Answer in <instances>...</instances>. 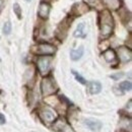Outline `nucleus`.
<instances>
[{
	"label": "nucleus",
	"mask_w": 132,
	"mask_h": 132,
	"mask_svg": "<svg viewBox=\"0 0 132 132\" xmlns=\"http://www.w3.org/2000/svg\"><path fill=\"white\" fill-rule=\"evenodd\" d=\"M11 29H12L11 22L10 21H6L4 23V26H3V34L4 35H9V34L11 33Z\"/></svg>",
	"instance_id": "obj_14"
},
{
	"label": "nucleus",
	"mask_w": 132,
	"mask_h": 132,
	"mask_svg": "<svg viewBox=\"0 0 132 132\" xmlns=\"http://www.w3.org/2000/svg\"><path fill=\"white\" fill-rule=\"evenodd\" d=\"M118 56H119V59L122 62H124V63L129 62L132 57L131 50L128 49L127 47H120L118 49Z\"/></svg>",
	"instance_id": "obj_6"
},
{
	"label": "nucleus",
	"mask_w": 132,
	"mask_h": 132,
	"mask_svg": "<svg viewBox=\"0 0 132 132\" xmlns=\"http://www.w3.org/2000/svg\"><path fill=\"white\" fill-rule=\"evenodd\" d=\"M50 5L48 3H45V2H42L39 6V10H38V14L39 16L43 19H46L47 17L49 16L50 13Z\"/></svg>",
	"instance_id": "obj_8"
},
{
	"label": "nucleus",
	"mask_w": 132,
	"mask_h": 132,
	"mask_svg": "<svg viewBox=\"0 0 132 132\" xmlns=\"http://www.w3.org/2000/svg\"><path fill=\"white\" fill-rule=\"evenodd\" d=\"M103 56L105 58V60L108 62V63H112L114 62L115 60H117V54L113 49H108L106 50L104 53H103Z\"/></svg>",
	"instance_id": "obj_9"
},
{
	"label": "nucleus",
	"mask_w": 132,
	"mask_h": 132,
	"mask_svg": "<svg viewBox=\"0 0 132 132\" xmlns=\"http://www.w3.org/2000/svg\"><path fill=\"white\" fill-rule=\"evenodd\" d=\"M123 75H124V74H123L122 72H120V73H117V74H113V75H111V78H113L114 80H118V79H120Z\"/></svg>",
	"instance_id": "obj_17"
},
{
	"label": "nucleus",
	"mask_w": 132,
	"mask_h": 132,
	"mask_svg": "<svg viewBox=\"0 0 132 132\" xmlns=\"http://www.w3.org/2000/svg\"><path fill=\"white\" fill-rule=\"evenodd\" d=\"M56 52V47L51 45V44H47V43H44V44H41L37 47V51L36 53L38 55H43V56H51V55H54Z\"/></svg>",
	"instance_id": "obj_4"
},
{
	"label": "nucleus",
	"mask_w": 132,
	"mask_h": 132,
	"mask_svg": "<svg viewBox=\"0 0 132 132\" xmlns=\"http://www.w3.org/2000/svg\"><path fill=\"white\" fill-rule=\"evenodd\" d=\"M40 117L45 122L53 123V122H55L57 120L58 115H57V113L53 109H51V108H44L40 112Z\"/></svg>",
	"instance_id": "obj_3"
},
{
	"label": "nucleus",
	"mask_w": 132,
	"mask_h": 132,
	"mask_svg": "<svg viewBox=\"0 0 132 132\" xmlns=\"http://www.w3.org/2000/svg\"><path fill=\"white\" fill-rule=\"evenodd\" d=\"M5 122H6L5 116L3 115V114H1V113H0V124H1V125H3V124H5Z\"/></svg>",
	"instance_id": "obj_18"
},
{
	"label": "nucleus",
	"mask_w": 132,
	"mask_h": 132,
	"mask_svg": "<svg viewBox=\"0 0 132 132\" xmlns=\"http://www.w3.org/2000/svg\"><path fill=\"white\" fill-rule=\"evenodd\" d=\"M119 87H120V89H122L123 92H129V90H131L132 88V84L130 81H123V82H121L119 84Z\"/></svg>",
	"instance_id": "obj_13"
},
{
	"label": "nucleus",
	"mask_w": 132,
	"mask_h": 132,
	"mask_svg": "<svg viewBox=\"0 0 132 132\" xmlns=\"http://www.w3.org/2000/svg\"><path fill=\"white\" fill-rule=\"evenodd\" d=\"M83 52H84V50H83L82 46H80L78 49H72L70 51V58H71V60H73V61L79 60L82 57Z\"/></svg>",
	"instance_id": "obj_10"
},
{
	"label": "nucleus",
	"mask_w": 132,
	"mask_h": 132,
	"mask_svg": "<svg viewBox=\"0 0 132 132\" xmlns=\"http://www.w3.org/2000/svg\"><path fill=\"white\" fill-rule=\"evenodd\" d=\"M13 12L16 14L18 18H21V7L19 6L18 3H14L13 4Z\"/></svg>",
	"instance_id": "obj_15"
},
{
	"label": "nucleus",
	"mask_w": 132,
	"mask_h": 132,
	"mask_svg": "<svg viewBox=\"0 0 132 132\" xmlns=\"http://www.w3.org/2000/svg\"><path fill=\"white\" fill-rule=\"evenodd\" d=\"M84 125L94 132H99L101 128L103 127V123L99 120H94V119H85L84 120Z\"/></svg>",
	"instance_id": "obj_7"
},
{
	"label": "nucleus",
	"mask_w": 132,
	"mask_h": 132,
	"mask_svg": "<svg viewBox=\"0 0 132 132\" xmlns=\"http://www.w3.org/2000/svg\"><path fill=\"white\" fill-rule=\"evenodd\" d=\"M2 5H3V1H2V0H0V9L2 8Z\"/></svg>",
	"instance_id": "obj_19"
},
{
	"label": "nucleus",
	"mask_w": 132,
	"mask_h": 132,
	"mask_svg": "<svg viewBox=\"0 0 132 132\" xmlns=\"http://www.w3.org/2000/svg\"><path fill=\"white\" fill-rule=\"evenodd\" d=\"M84 28H85V24H84L83 22L79 23V24L77 26L76 30L74 31L73 36H74L75 38H85L86 35H85V33H84Z\"/></svg>",
	"instance_id": "obj_12"
},
{
	"label": "nucleus",
	"mask_w": 132,
	"mask_h": 132,
	"mask_svg": "<svg viewBox=\"0 0 132 132\" xmlns=\"http://www.w3.org/2000/svg\"><path fill=\"white\" fill-rule=\"evenodd\" d=\"M88 90L92 95H97L102 90V84L99 81H90L88 83Z\"/></svg>",
	"instance_id": "obj_11"
},
{
	"label": "nucleus",
	"mask_w": 132,
	"mask_h": 132,
	"mask_svg": "<svg viewBox=\"0 0 132 132\" xmlns=\"http://www.w3.org/2000/svg\"><path fill=\"white\" fill-rule=\"evenodd\" d=\"M41 90H42V94L44 96H50L52 94H54L56 90H57V87L55 85V82L51 79V78H44L42 80L41 83Z\"/></svg>",
	"instance_id": "obj_2"
},
{
	"label": "nucleus",
	"mask_w": 132,
	"mask_h": 132,
	"mask_svg": "<svg viewBox=\"0 0 132 132\" xmlns=\"http://www.w3.org/2000/svg\"><path fill=\"white\" fill-rule=\"evenodd\" d=\"M38 68H39V71L41 72V74L45 75L49 72L50 67H51V59L48 57H41L38 59Z\"/></svg>",
	"instance_id": "obj_5"
},
{
	"label": "nucleus",
	"mask_w": 132,
	"mask_h": 132,
	"mask_svg": "<svg viewBox=\"0 0 132 132\" xmlns=\"http://www.w3.org/2000/svg\"><path fill=\"white\" fill-rule=\"evenodd\" d=\"M114 29V21L113 17L109 13V11H103L101 13V20H100V31L102 38H109Z\"/></svg>",
	"instance_id": "obj_1"
},
{
	"label": "nucleus",
	"mask_w": 132,
	"mask_h": 132,
	"mask_svg": "<svg viewBox=\"0 0 132 132\" xmlns=\"http://www.w3.org/2000/svg\"><path fill=\"white\" fill-rule=\"evenodd\" d=\"M72 73L74 74V76H75V79L78 81V82H80L81 84H86V80L83 78L82 76L80 75V74H78L77 72H75V71H72Z\"/></svg>",
	"instance_id": "obj_16"
}]
</instances>
